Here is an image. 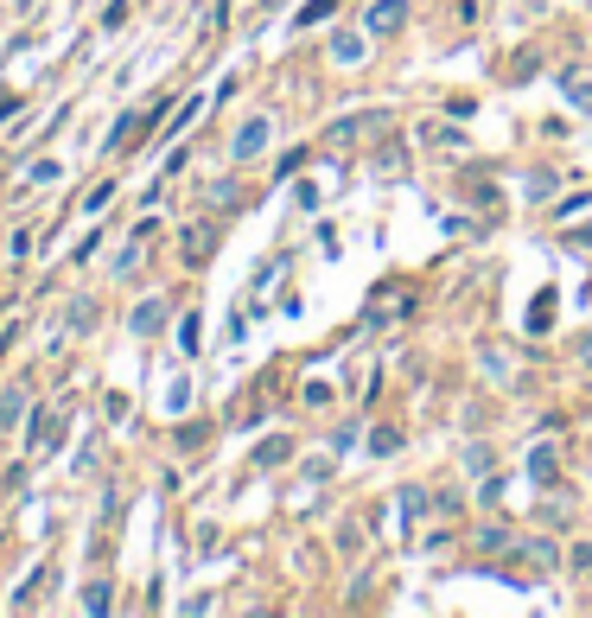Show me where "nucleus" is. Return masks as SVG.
I'll return each mask as SVG.
<instances>
[{"mask_svg":"<svg viewBox=\"0 0 592 618\" xmlns=\"http://www.w3.org/2000/svg\"><path fill=\"white\" fill-rule=\"evenodd\" d=\"M261 147H268V122H249V128L236 134V160H255Z\"/></svg>","mask_w":592,"mask_h":618,"instance_id":"f03ea898","label":"nucleus"},{"mask_svg":"<svg viewBox=\"0 0 592 618\" xmlns=\"http://www.w3.org/2000/svg\"><path fill=\"white\" fill-rule=\"evenodd\" d=\"M402 20H408V0H376L370 7V32H395Z\"/></svg>","mask_w":592,"mask_h":618,"instance_id":"f257e3e1","label":"nucleus"}]
</instances>
